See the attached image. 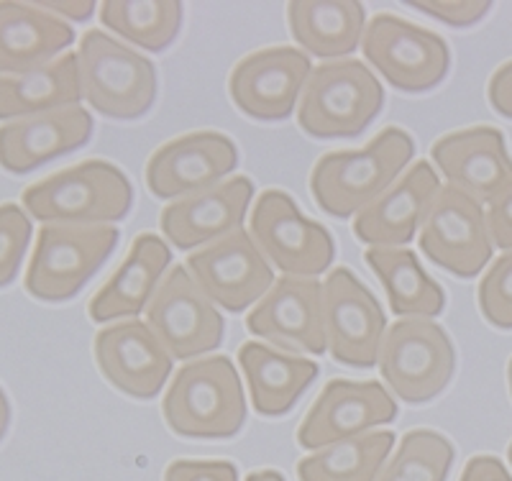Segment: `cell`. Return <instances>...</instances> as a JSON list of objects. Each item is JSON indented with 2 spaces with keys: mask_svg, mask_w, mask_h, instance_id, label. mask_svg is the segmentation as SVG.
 Returning <instances> with one entry per match:
<instances>
[{
  "mask_svg": "<svg viewBox=\"0 0 512 481\" xmlns=\"http://www.w3.org/2000/svg\"><path fill=\"white\" fill-rule=\"evenodd\" d=\"M479 310L500 331H512V251L487 269L479 284Z\"/></svg>",
  "mask_w": 512,
  "mask_h": 481,
  "instance_id": "cell-33",
  "label": "cell"
},
{
  "mask_svg": "<svg viewBox=\"0 0 512 481\" xmlns=\"http://www.w3.org/2000/svg\"><path fill=\"white\" fill-rule=\"evenodd\" d=\"M461 481H512V476L497 456H474L464 466Z\"/></svg>",
  "mask_w": 512,
  "mask_h": 481,
  "instance_id": "cell-38",
  "label": "cell"
},
{
  "mask_svg": "<svg viewBox=\"0 0 512 481\" xmlns=\"http://www.w3.org/2000/svg\"><path fill=\"white\" fill-rule=\"evenodd\" d=\"M239 164V149L218 131H195L167 141L146 164V187L154 198L177 200L221 185Z\"/></svg>",
  "mask_w": 512,
  "mask_h": 481,
  "instance_id": "cell-16",
  "label": "cell"
},
{
  "mask_svg": "<svg viewBox=\"0 0 512 481\" xmlns=\"http://www.w3.org/2000/svg\"><path fill=\"white\" fill-rule=\"evenodd\" d=\"M397 418V402L379 382L331 379L297 430L305 451H320L338 441L387 425Z\"/></svg>",
  "mask_w": 512,
  "mask_h": 481,
  "instance_id": "cell-14",
  "label": "cell"
},
{
  "mask_svg": "<svg viewBox=\"0 0 512 481\" xmlns=\"http://www.w3.org/2000/svg\"><path fill=\"white\" fill-rule=\"evenodd\" d=\"M75 29L34 3L0 0V77L24 75L62 57Z\"/></svg>",
  "mask_w": 512,
  "mask_h": 481,
  "instance_id": "cell-24",
  "label": "cell"
},
{
  "mask_svg": "<svg viewBox=\"0 0 512 481\" xmlns=\"http://www.w3.org/2000/svg\"><path fill=\"white\" fill-rule=\"evenodd\" d=\"M251 241L285 277L313 279L326 274L336 244L326 226L305 218L282 190H264L251 213Z\"/></svg>",
  "mask_w": 512,
  "mask_h": 481,
  "instance_id": "cell-8",
  "label": "cell"
},
{
  "mask_svg": "<svg viewBox=\"0 0 512 481\" xmlns=\"http://www.w3.org/2000/svg\"><path fill=\"white\" fill-rule=\"evenodd\" d=\"M487 98L500 116L512 118V59L497 67L495 75L489 77Z\"/></svg>",
  "mask_w": 512,
  "mask_h": 481,
  "instance_id": "cell-37",
  "label": "cell"
},
{
  "mask_svg": "<svg viewBox=\"0 0 512 481\" xmlns=\"http://www.w3.org/2000/svg\"><path fill=\"white\" fill-rule=\"evenodd\" d=\"M454 446L436 430H410L384 464L377 481H446Z\"/></svg>",
  "mask_w": 512,
  "mask_h": 481,
  "instance_id": "cell-31",
  "label": "cell"
},
{
  "mask_svg": "<svg viewBox=\"0 0 512 481\" xmlns=\"http://www.w3.org/2000/svg\"><path fill=\"white\" fill-rule=\"evenodd\" d=\"M395 446V433H364L320 448L297 464L300 481H377Z\"/></svg>",
  "mask_w": 512,
  "mask_h": 481,
  "instance_id": "cell-29",
  "label": "cell"
},
{
  "mask_svg": "<svg viewBox=\"0 0 512 481\" xmlns=\"http://www.w3.org/2000/svg\"><path fill=\"white\" fill-rule=\"evenodd\" d=\"M246 328L256 338H264L285 351L326 354L323 284L315 279L280 277L272 284V290L256 302V308L246 318Z\"/></svg>",
  "mask_w": 512,
  "mask_h": 481,
  "instance_id": "cell-17",
  "label": "cell"
},
{
  "mask_svg": "<svg viewBox=\"0 0 512 481\" xmlns=\"http://www.w3.org/2000/svg\"><path fill=\"white\" fill-rule=\"evenodd\" d=\"M93 126V116L82 105L3 123L0 167L11 174L34 172L52 159L82 149L93 136Z\"/></svg>",
  "mask_w": 512,
  "mask_h": 481,
  "instance_id": "cell-22",
  "label": "cell"
},
{
  "mask_svg": "<svg viewBox=\"0 0 512 481\" xmlns=\"http://www.w3.org/2000/svg\"><path fill=\"white\" fill-rule=\"evenodd\" d=\"M384 90L367 64L336 59L313 67L297 123L313 139H354L382 113Z\"/></svg>",
  "mask_w": 512,
  "mask_h": 481,
  "instance_id": "cell-4",
  "label": "cell"
},
{
  "mask_svg": "<svg viewBox=\"0 0 512 481\" xmlns=\"http://www.w3.org/2000/svg\"><path fill=\"white\" fill-rule=\"evenodd\" d=\"M164 481H239V471L231 461H175Z\"/></svg>",
  "mask_w": 512,
  "mask_h": 481,
  "instance_id": "cell-35",
  "label": "cell"
},
{
  "mask_svg": "<svg viewBox=\"0 0 512 481\" xmlns=\"http://www.w3.org/2000/svg\"><path fill=\"white\" fill-rule=\"evenodd\" d=\"M146 325L157 333L172 359H195L221 348L226 323L187 267H172L146 308Z\"/></svg>",
  "mask_w": 512,
  "mask_h": 481,
  "instance_id": "cell-12",
  "label": "cell"
},
{
  "mask_svg": "<svg viewBox=\"0 0 512 481\" xmlns=\"http://www.w3.org/2000/svg\"><path fill=\"white\" fill-rule=\"evenodd\" d=\"M254 198V185L249 177H231L210 190L175 200L159 215V228L175 249L190 251L210 246L241 231Z\"/></svg>",
  "mask_w": 512,
  "mask_h": 481,
  "instance_id": "cell-20",
  "label": "cell"
},
{
  "mask_svg": "<svg viewBox=\"0 0 512 481\" xmlns=\"http://www.w3.org/2000/svg\"><path fill=\"white\" fill-rule=\"evenodd\" d=\"M313 64L295 47H269L241 59L231 72L228 93L254 121H285L310 80Z\"/></svg>",
  "mask_w": 512,
  "mask_h": 481,
  "instance_id": "cell-15",
  "label": "cell"
},
{
  "mask_svg": "<svg viewBox=\"0 0 512 481\" xmlns=\"http://www.w3.org/2000/svg\"><path fill=\"white\" fill-rule=\"evenodd\" d=\"M239 364L249 384L254 410L264 418L287 415L320 371L315 361L256 341L241 346Z\"/></svg>",
  "mask_w": 512,
  "mask_h": 481,
  "instance_id": "cell-25",
  "label": "cell"
},
{
  "mask_svg": "<svg viewBox=\"0 0 512 481\" xmlns=\"http://www.w3.org/2000/svg\"><path fill=\"white\" fill-rule=\"evenodd\" d=\"M185 267L205 297L228 313H244L274 284L272 264L244 228L190 254Z\"/></svg>",
  "mask_w": 512,
  "mask_h": 481,
  "instance_id": "cell-13",
  "label": "cell"
},
{
  "mask_svg": "<svg viewBox=\"0 0 512 481\" xmlns=\"http://www.w3.org/2000/svg\"><path fill=\"white\" fill-rule=\"evenodd\" d=\"M507 456H510V464H512V443H510V448H507Z\"/></svg>",
  "mask_w": 512,
  "mask_h": 481,
  "instance_id": "cell-43",
  "label": "cell"
},
{
  "mask_svg": "<svg viewBox=\"0 0 512 481\" xmlns=\"http://www.w3.org/2000/svg\"><path fill=\"white\" fill-rule=\"evenodd\" d=\"M487 213L454 185H441L420 226V251L454 277L472 279L492 259Z\"/></svg>",
  "mask_w": 512,
  "mask_h": 481,
  "instance_id": "cell-10",
  "label": "cell"
},
{
  "mask_svg": "<svg viewBox=\"0 0 512 481\" xmlns=\"http://www.w3.org/2000/svg\"><path fill=\"white\" fill-rule=\"evenodd\" d=\"M31 218L13 203L0 205V290L16 279L31 244Z\"/></svg>",
  "mask_w": 512,
  "mask_h": 481,
  "instance_id": "cell-32",
  "label": "cell"
},
{
  "mask_svg": "<svg viewBox=\"0 0 512 481\" xmlns=\"http://www.w3.org/2000/svg\"><path fill=\"white\" fill-rule=\"evenodd\" d=\"M441 182L428 162L408 167L400 180L379 195L372 205L354 218V236L361 244L379 249H400L415 238L428 208L436 200Z\"/></svg>",
  "mask_w": 512,
  "mask_h": 481,
  "instance_id": "cell-21",
  "label": "cell"
},
{
  "mask_svg": "<svg viewBox=\"0 0 512 481\" xmlns=\"http://www.w3.org/2000/svg\"><path fill=\"white\" fill-rule=\"evenodd\" d=\"M8 428H11V402H8V395L0 387V441L6 438Z\"/></svg>",
  "mask_w": 512,
  "mask_h": 481,
  "instance_id": "cell-40",
  "label": "cell"
},
{
  "mask_svg": "<svg viewBox=\"0 0 512 481\" xmlns=\"http://www.w3.org/2000/svg\"><path fill=\"white\" fill-rule=\"evenodd\" d=\"M361 52L402 93H428L446 80L451 67L448 44L436 31L392 13H379L369 21Z\"/></svg>",
  "mask_w": 512,
  "mask_h": 481,
  "instance_id": "cell-9",
  "label": "cell"
},
{
  "mask_svg": "<svg viewBox=\"0 0 512 481\" xmlns=\"http://www.w3.org/2000/svg\"><path fill=\"white\" fill-rule=\"evenodd\" d=\"M323 328L338 364L372 369L379 361L387 318L372 290L351 269H333L323 282Z\"/></svg>",
  "mask_w": 512,
  "mask_h": 481,
  "instance_id": "cell-11",
  "label": "cell"
},
{
  "mask_svg": "<svg viewBox=\"0 0 512 481\" xmlns=\"http://www.w3.org/2000/svg\"><path fill=\"white\" fill-rule=\"evenodd\" d=\"M82 98L105 118L134 121L157 100L154 64L105 31H88L77 49Z\"/></svg>",
  "mask_w": 512,
  "mask_h": 481,
  "instance_id": "cell-5",
  "label": "cell"
},
{
  "mask_svg": "<svg viewBox=\"0 0 512 481\" xmlns=\"http://www.w3.org/2000/svg\"><path fill=\"white\" fill-rule=\"evenodd\" d=\"M164 423L182 438L223 441L244 428L246 400L228 356H208L175 371L162 402Z\"/></svg>",
  "mask_w": 512,
  "mask_h": 481,
  "instance_id": "cell-3",
  "label": "cell"
},
{
  "mask_svg": "<svg viewBox=\"0 0 512 481\" xmlns=\"http://www.w3.org/2000/svg\"><path fill=\"white\" fill-rule=\"evenodd\" d=\"M95 361L105 382L136 400H152L172 374V356L141 320L108 325L95 336Z\"/></svg>",
  "mask_w": 512,
  "mask_h": 481,
  "instance_id": "cell-19",
  "label": "cell"
},
{
  "mask_svg": "<svg viewBox=\"0 0 512 481\" xmlns=\"http://www.w3.org/2000/svg\"><path fill=\"white\" fill-rule=\"evenodd\" d=\"M21 203L44 226H111L134 208V187L116 164L88 159L29 185Z\"/></svg>",
  "mask_w": 512,
  "mask_h": 481,
  "instance_id": "cell-2",
  "label": "cell"
},
{
  "mask_svg": "<svg viewBox=\"0 0 512 481\" xmlns=\"http://www.w3.org/2000/svg\"><path fill=\"white\" fill-rule=\"evenodd\" d=\"M246 481H285V476L280 471H256L246 476Z\"/></svg>",
  "mask_w": 512,
  "mask_h": 481,
  "instance_id": "cell-41",
  "label": "cell"
},
{
  "mask_svg": "<svg viewBox=\"0 0 512 481\" xmlns=\"http://www.w3.org/2000/svg\"><path fill=\"white\" fill-rule=\"evenodd\" d=\"M410 6L415 11L425 13V16H433L443 24L454 26V29H469L477 21H482L489 13L492 3H479V0H413Z\"/></svg>",
  "mask_w": 512,
  "mask_h": 481,
  "instance_id": "cell-34",
  "label": "cell"
},
{
  "mask_svg": "<svg viewBox=\"0 0 512 481\" xmlns=\"http://www.w3.org/2000/svg\"><path fill=\"white\" fill-rule=\"evenodd\" d=\"M118 241L121 233L113 226H41L26 269V292L41 302L70 300L111 259Z\"/></svg>",
  "mask_w": 512,
  "mask_h": 481,
  "instance_id": "cell-6",
  "label": "cell"
},
{
  "mask_svg": "<svg viewBox=\"0 0 512 481\" xmlns=\"http://www.w3.org/2000/svg\"><path fill=\"white\" fill-rule=\"evenodd\" d=\"M80 100V70L77 54L72 52H64L24 75L0 77V121L6 123L72 108L80 105Z\"/></svg>",
  "mask_w": 512,
  "mask_h": 481,
  "instance_id": "cell-26",
  "label": "cell"
},
{
  "mask_svg": "<svg viewBox=\"0 0 512 481\" xmlns=\"http://www.w3.org/2000/svg\"><path fill=\"white\" fill-rule=\"evenodd\" d=\"M431 157L448 185L459 187L479 205L495 203L512 190V157L497 128L474 126L441 136Z\"/></svg>",
  "mask_w": 512,
  "mask_h": 481,
  "instance_id": "cell-18",
  "label": "cell"
},
{
  "mask_svg": "<svg viewBox=\"0 0 512 481\" xmlns=\"http://www.w3.org/2000/svg\"><path fill=\"white\" fill-rule=\"evenodd\" d=\"M367 264L382 282L390 310L397 318L431 320L443 313L446 295L441 284L420 267L413 249H379L372 246L364 254Z\"/></svg>",
  "mask_w": 512,
  "mask_h": 481,
  "instance_id": "cell-28",
  "label": "cell"
},
{
  "mask_svg": "<svg viewBox=\"0 0 512 481\" xmlns=\"http://www.w3.org/2000/svg\"><path fill=\"white\" fill-rule=\"evenodd\" d=\"M507 384H510V395H512V359L510 364H507Z\"/></svg>",
  "mask_w": 512,
  "mask_h": 481,
  "instance_id": "cell-42",
  "label": "cell"
},
{
  "mask_svg": "<svg viewBox=\"0 0 512 481\" xmlns=\"http://www.w3.org/2000/svg\"><path fill=\"white\" fill-rule=\"evenodd\" d=\"M34 6L44 8L52 16L62 18V21H88L95 13V3H34Z\"/></svg>",
  "mask_w": 512,
  "mask_h": 481,
  "instance_id": "cell-39",
  "label": "cell"
},
{
  "mask_svg": "<svg viewBox=\"0 0 512 481\" xmlns=\"http://www.w3.org/2000/svg\"><path fill=\"white\" fill-rule=\"evenodd\" d=\"M287 24L292 39L308 54L320 59H341L361 47L367 31V11L361 3L341 0V3H290L287 6Z\"/></svg>",
  "mask_w": 512,
  "mask_h": 481,
  "instance_id": "cell-27",
  "label": "cell"
},
{
  "mask_svg": "<svg viewBox=\"0 0 512 481\" xmlns=\"http://www.w3.org/2000/svg\"><path fill=\"white\" fill-rule=\"evenodd\" d=\"M172 249L154 233H141L134 241L128 256L111 279L95 292L90 300V318L93 323H111V320H136L152 302L162 279L169 272Z\"/></svg>",
  "mask_w": 512,
  "mask_h": 481,
  "instance_id": "cell-23",
  "label": "cell"
},
{
  "mask_svg": "<svg viewBox=\"0 0 512 481\" xmlns=\"http://www.w3.org/2000/svg\"><path fill=\"white\" fill-rule=\"evenodd\" d=\"M487 226L497 249L512 251V190L487 208Z\"/></svg>",
  "mask_w": 512,
  "mask_h": 481,
  "instance_id": "cell-36",
  "label": "cell"
},
{
  "mask_svg": "<svg viewBox=\"0 0 512 481\" xmlns=\"http://www.w3.org/2000/svg\"><path fill=\"white\" fill-rule=\"evenodd\" d=\"M413 154L410 134L395 126L384 128L359 151H328L310 174L313 200L333 218L359 215L408 172Z\"/></svg>",
  "mask_w": 512,
  "mask_h": 481,
  "instance_id": "cell-1",
  "label": "cell"
},
{
  "mask_svg": "<svg viewBox=\"0 0 512 481\" xmlns=\"http://www.w3.org/2000/svg\"><path fill=\"white\" fill-rule=\"evenodd\" d=\"M100 21L131 44H139L149 52H164L180 34L182 3L108 0L100 6Z\"/></svg>",
  "mask_w": 512,
  "mask_h": 481,
  "instance_id": "cell-30",
  "label": "cell"
},
{
  "mask_svg": "<svg viewBox=\"0 0 512 481\" xmlns=\"http://www.w3.org/2000/svg\"><path fill=\"white\" fill-rule=\"evenodd\" d=\"M377 364L390 392L402 402L420 405L448 387L456 371V351L438 323L405 318L387 328Z\"/></svg>",
  "mask_w": 512,
  "mask_h": 481,
  "instance_id": "cell-7",
  "label": "cell"
}]
</instances>
